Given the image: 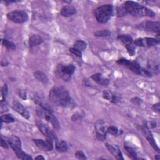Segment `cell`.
I'll list each match as a JSON object with an SVG mask.
<instances>
[{
	"instance_id": "1",
	"label": "cell",
	"mask_w": 160,
	"mask_h": 160,
	"mask_svg": "<svg viewBox=\"0 0 160 160\" xmlns=\"http://www.w3.org/2000/svg\"><path fill=\"white\" fill-rule=\"evenodd\" d=\"M49 102L55 106H61L64 108H75L74 100L69 96V93L63 87L53 88L49 94Z\"/></svg>"
},
{
	"instance_id": "2",
	"label": "cell",
	"mask_w": 160,
	"mask_h": 160,
	"mask_svg": "<svg viewBox=\"0 0 160 160\" xmlns=\"http://www.w3.org/2000/svg\"><path fill=\"white\" fill-rule=\"evenodd\" d=\"M124 7L127 13L135 17H154L155 16V13L151 9L134 2H126Z\"/></svg>"
},
{
	"instance_id": "3",
	"label": "cell",
	"mask_w": 160,
	"mask_h": 160,
	"mask_svg": "<svg viewBox=\"0 0 160 160\" xmlns=\"http://www.w3.org/2000/svg\"><path fill=\"white\" fill-rule=\"evenodd\" d=\"M117 63L120 65L125 66V67L130 70L131 71L138 75L143 76L148 78H151L152 76L150 71L142 68L140 66V64L135 61H131L125 58H122L118 60Z\"/></svg>"
},
{
	"instance_id": "4",
	"label": "cell",
	"mask_w": 160,
	"mask_h": 160,
	"mask_svg": "<svg viewBox=\"0 0 160 160\" xmlns=\"http://www.w3.org/2000/svg\"><path fill=\"white\" fill-rule=\"evenodd\" d=\"M113 6L106 4L98 7L95 11V15L98 23H105L109 21L113 15Z\"/></svg>"
},
{
	"instance_id": "5",
	"label": "cell",
	"mask_w": 160,
	"mask_h": 160,
	"mask_svg": "<svg viewBox=\"0 0 160 160\" xmlns=\"http://www.w3.org/2000/svg\"><path fill=\"white\" fill-rule=\"evenodd\" d=\"M8 142L9 145L11 146V148L14 150L15 153L16 154L17 157L19 159L23 160H28L32 159V157L24 152L21 148V142L20 139L16 136H11L8 138Z\"/></svg>"
},
{
	"instance_id": "6",
	"label": "cell",
	"mask_w": 160,
	"mask_h": 160,
	"mask_svg": "<svg viewBox=\"0 0 160 160\" xmlns=\"http://www.w3.org/2000/svg\"><path fill=\"white\" fill-rule=\"evenodd\" d=\"M37 115L50 123L55 129L60 128V123L57 118L53 115V113L43 104H40L36 108Z\"/></svg>"
},
{
	"instance_id": "7",
	"label": "cell",
	"mask_w": 160,
	"mask_h": 160,
	"mask_svg": "<svg viewBox=\"0 0 160 160\" xmlns=\"http://www.w3.org/2000/svg\"><path fill=\"white\" fill-rule=\"evenodd\" d=\"M75 70V66L72 64L68 65L60 64L56 69L57 75L64 81H68Z\"/></svg>"
},
{
	"instance_id": "8",
	"label": "cell",
	"mask_w": 160,
	"mask_h": 160,
	"mask_svg": "<svg viewBox=\"0 0 160 160\" xmlns=\"http://www.w3.org/2000/svg\"><path fill=\"white\" fill-rule=\"evenodd\" d=\"M7 18L15 23H23L28 20V15L24 11H14L7 14Z\"/></svg>"
},
{
	"instance_id": "9",
	"label": "cell",
	"mask_w": 160,
	"mask_h": 160,
	"mask_svg": "<svg viewBox=\"0 0 160 160\" xmlns=\"http://www.w3.org/2000/svg\"><path fill=\"white\" fill-rule=\"evenodd\" d=\"M33 142L37 147L42 151H49L53 150V140L48 138L46 140L42 139L33 140Z\"/></svg>"
},
{
	"instance_id": "10",
	"label": "cell",
	"mask_w": 160,
	"mask_h": 160,
	"mask_svg": "<svg viewBox=\"0 0 160 160\" xmlns=\"http://www.w3.org/2000/svg\"><path fill=\"white\" fill-rule=\"evenodd\" d=\"M36 124L39 131H41L43 133V135H44L47 138L51 139L52 140L57 141V137L56 135L46 125L40 122H37Z\"/></svg>"
},
{
	"instance_id": "11",
	"label": "cell",
	"mask_w": 160,
	"mask_h": 160,
	"mask_svg": "<svg viewBox=\"0 0 160 160\" xmlns=\"http://www.w3.org/2000/svg\"><path fill=\"white\" fill-rule=\"evenodd\" d=\"M95 131H96V136L98 140L100 141H104L106 139V128L104 125V123L102 120L98 121L95 125Z\"/></svg>"
},
{
	"instance_id": "12",
	"label": "cell",
	"mask_w": 160,
	"mask_h": 160,
	"mask_svg": "<svg viewBox=\"0 0 160 160\" xmlns=\"http://www.w3.org/2000/svg\"><path fill=\"white\" fill-rule=\"evenodd\" d=\"M13 108L17 113L20 114L24 118L28 119L30 118V114L23 105L17 101H14L13 103Z\"/></svg>"
},
{
	"instance_id": "13",
	"label": "cell",
	"mask_w": 160,
	"mask_h": 160,
	"mask_svg": "<svg viewBox=\"0 0 160 160\" xmlns=\"http://www.w3.org/2000/svg\"><path fill=\"white\" fill-rule=\"evenodd\" d=\"M142 131L144 134V136L146 137V138L147 139V140L148 141V142L150 143V144L151 145L152 147L155 150V151H156L157 152H159V148L157 144L156 143L155 139L153 138V136L152 135V133H151V131H150L149 129H148L147 128H146L144 126L141 128Z\"/></svg>"
},
{
	"instance_id": "14",
	"label": "cell",
	"mask_w": 160,
	"mask_h": 160,
	"mask_svg": "<svg viewBox=\"0 0 160 160\" xmlns=\"http://www.w3.org/2000/svg\"><path fill=\"white\" fill-rule=\"evenodd\" d=\"M144 27L149 32L156 33L159 35L160 31V23L159 21H146Z\"/></svg>"
},
{
	"instance_id": "15",
	"label": "cell",
	"mask_w": 160,
	"mask_h": 160,
	"mask_svg": "<svg viewBox=\"0 0 160 160\" xmlns=\"http://www.w3.org/2000/svg\"><path fill=\"white\" fill-rule=\"evenodd\" d=\"M106 146L108 151L118 159H123V155L122 154L121 151L119 149L117 146H113L109 143H106Z\"/></svg>"
},
{
	"instance_id": "16",
	"label": "cell",
	"mask_w": 160,
	"mask_h": 160,
	"mask_svg": "<svg viewBox=\"0 0 160 160\" xmlns=\"http://www.w3.org/2000/svg\"><path fill=\"white\" fill-rule=\"evenodd\" d=\"M61 15L64 17H70L75 15L76 13V9L72 6H65L61 10Z\"/></svg>"
},
{
	"instance_id": "17",
	"label": "cell",
	"mask_w": 160,
	"mask_h": 160,
	"mask_svg": "<svg viewBox=\"0 0 160 160\" xmlns=\"http://www.w3.org/2000/svg\"><path fill=\"white\" fill-rule=\"evenodd\" d=\"M91 78L96 82L98 85L101 86H106L109 85V80L108 79H105L102 76V75L100 73H96L93 75Z\"/></svg>"
},
{
	"instance_id": "18",
	"label": "cell",
	"mask_w": 160,
	"mask_h": 160,
	"mask_svg": "<svg viewBox=\"0 0 160 160\" xmlns=\"http://www.w3.org/2000/svg\"><path fill=\"white\" fill-rule=\"evenodd\" d=\"M43 42V39L41 36L37 35H33L30 38V42H29L30 47L33 48L36 46L42 44Z\"/></svg>"
},
{
	"instance_id": "19",
	"label": "cell",
	"mask_w": 160,
	"mask_h": 160,
	"mask_svg": "<svg viewBox=\"0 0 160 160\" xmlns=\"http://www.w3.org/2000/svg\"><path fill=\"white\" fill-rule=\"evenodd\" d=\"M103 96L104 99L110 101L113 103H117L119 101V98L116 95L112 94L111 92H109L108 91H103Z\"/></svg>"
},
{
	"instance_id": "20",
	"label": "cell",
	"mask_w": 160,
	"mask_h": 160,
	"mask_svg": "<svg viewBox=\"0 0 160 160\" xmlns=\"http://www.w3.org/2000/svg\"><path fill=\"white\" fill-rule=\"evenodd\" d=\"M34 76L37 79L39 80V81L42 82L44 84H46L48 82V79L46 75L42 71H35L34 73Z\"/></svg>"
},
{
	"instance_id": "21",
	"label": "cell",
	"mask_w": 160,
	"mask_h": 160,
	"mask_svg": "<svg viewBox=\"0 0 160 160\" xmlns=\"http://www.w3.org/2000/svg\"><path fill=\"white\" fill-rule=\"evenodd\" d=\"M118 39L120 40L123 44L126 45L132 44L133 43V38L129 35H119L118 36Z\"/></svg>"
},
{
	"instance_id": "22",
	"label": "cell",
	"mask_w": 160,
	"mask_h": 160,
	"mask_svg": "<svg viewBox=\"0 0 160 160\" xmlns=\"http://www.w3.org/2000/svg\"><path fill=\"white\" fill-rule=\"evenodd\" d=\"M56 149L58 151H59L60 153H64V152H66V151H68V145L66 142H65L64 141H61L56 143Z\"/></svg>"
},
{
	"instance_id": "23",
	"label": "cell",
	"mask_w": 160,
	"mask_h": 160,
	"mask_svg": "<svg viewBox=\"0 0 160 160\" xmlns=\"http://www.w3.org/2000/svg\"><path fill=\"white\" fill-rule=\"evenodd\" d=\"M125 150L127 154V155L133 159H136L137 158V154L136 151L133 150L131 147H129L128 145H125Z\"/></svg>"
},
{
	"instance_id": "24",
	"label": "cell",
	"mask_w": 160,
	"mask_h": 160,
	"mask_svg": "<svg viewBox=\"0 0 160 160\" xmlns=\"http://www.w3.org/2000/svg\"><path fill=\"white\" fill-rule=\"evenodd\" d=\"M86 46H87L86 43L83 41V40H77V41H76L74 43V48L81 51L85 49Z\"/></svg>"
},
{
	"instance_id": "25",
	"label": "cell",
	"mask_w": 160,
	"mask_h": 160,
	"mask_svg": "<svg viewBox=\"0 0 160 160\" xmlns=\"http://www.w3.org/2000/svg\"><path fill=\"white\" fill-rule=\"evenodd\" d=\"M106 131L113 136H119L122 134V131L119 130L116 127L113 126H109L107 129H106Z\"/></svg>"
},
{
	"instance_id": "26",
	"label": "cell",
	"mask_w": 160,
	"mask_h": 160,
	"mask_svg": "<svg viewBox=\"0 0 160 160\" xmlns=\"http://www.w3.org/2000/svg\"><path fill=\"white\" fill-rule=\"evenodd\" d=\"M144 40L145 46H148L149 47L155 46L159 43L158 40L153 38H146Z\"/></svg>"
},
{
	"instance_id": "27",
	"label": "cell",
	"mask_w": 160,
	"mask_h": 160,
	"mask_svg": "<svg viewBox=\"0 0 160 160\" xmlns=\"http://www.w3.org/2000/svg\"><path fill=\"white\" fill-rule=\"evenodd\" d=\"M1 122L5 123H11L15 122V119L9 114H5L2 115L1 116Z\"/></svg>"
},
{
	"instance_id": "28",
	"label": "cell",
	"mask_w": 160,
	"mask_h": 160,
	"mask_svg": "<svg viewBox=\"0 0 160 160\" xmlns=\"http://www.w3.org/2000/svg\"><path fill=\"white\" fill-rule=\"evenodd\" d=\"M2 44L4 46H5L8 49H9V50H14L16 49V46L15 45L8 41V40L6 39H4L2 40Z\"/></svg>"
},
{
	"instance_id": "29",
	"label": "cell",
	"mask_w": 160,
	"mask_h": 160,
	"mask_svg": "<svg viewBox=\"0 0 160 160\" xmlns=\"http://www.w3.org/2000/svg\"><path fill=\"white\" fill-rule=\"evenodd\" d=\"M148 68L150 71L151 70V72H153L155 73H159V65L158 64H156L154 62L149 61L148 63Z\"/></svg>"
},
{
	"instance_id": "30",
	"label": "cell",
	"mask_w": 160,
	"mask_h": 160,
	"mask_svg": "<svg viewBox=\"0 0 160 160\" xmlns=\"http://www.w3.org/2000/svg\"><path fill=\"white\" fill-rule=\"evenodd\" d=\"M110 35H111V32L107 30L98 31L95 33V36L97 37H106L110 36Z\"/></svg>"
},
{
	"instance_id": "31",
	"label": "cell",
	"mask_w": 160,
	"mask_h": 160,
	"mask_svg": "<svg viewBox=\"0 0 160 160\" xmlns=\"http://www.w3.org/2000/svg\"><path fill=\"white\" fill-rule=\"evenodd\" d=\"M127 13V11L125 7H118L117 9V14L119 17H122L125 16Z\"/></svg>"
},
{
	"instance_id": "32",
	"label": "cell",
	"mask_w": 160,
	"mask_h": 160,
	"mask_svg": "<svg viewBox=\"0 0 160 160\" xmlns=\"http://www.w3.org/2000/svg\"><path fill=\"white\" fill-rule=\"evenodd\" d=\"M126 48L128 50V52L131 56H133L135 54V49L132 44L126 45Z\"/></svg>"
},
{
	"instance_id": "33",
	"label": "cell",
	"mask_w": 160,
	"mask_h": 160,
	"mask_svg": "<svg viewBox=\"0 0 160 160\" xmlns=\"http://www.w3.org/2000/svg\"><path fill=\"white\" fill-rule=\"evenodd\" d=\"M70 51L73 53V55H75V56L79 57V58H81L82 56V51H79L77 49H75V48H70Z\"/></svg>"
},
{
	"instance_id": "34",
	"label": "cell",
	"mask_w": 160,
	"mask_h": 160,
	"mask_svg": "<svg viewBox=\"0 0 160 160\" xmlns=\"http://www.w3.org/2000/svg\"><path fill=\"white\" fill-rule=\"evenodd\" d=\"M75 156L76 157L77 159H86V157L85 156V155L84 154V153L82 151H78L76 153H75Z\"/></svg>"
},
{
	"instance_id": "35",
	"label": "cell",
	"mask_w": 160,
	"mask_h": 160,
	"mask_svg": "<svg viewBox=\"0 0 160 160\" xmlns=\"http://www.w3.org/2000/svg\"><path fill=\"white\" fill-rule=\"evenodd\" d=\"M2 96H3V100H6V98L8 96V86L6 85H5L3 88H2Z\"/></svg>"
},
{
	"instance_id": "36",
	"label": "cell",
	"mask_w": 160,
	"mask_h": 160,
	"mask_svg": "<svg viewBox=\"0 0 160 160\" xmlns=\"http://www.w3.org/2000/svg\"><path fill=\"white\" fill-rule=\"evenodd\" d=\"M7 111H8V108H7V103L6 100H2L1 101V113H3V112Z\"/></svg>"
},
{
	"instance_id": "37",
	"label": "cell",
	"mask_w": 160,
	"mask_h": 160,
	"mask_svg": "<svg viewBox=\"0 0 160 160\" xmlns=\"http://www.w3.org/2000/svg\"><path fill=\"white\" fill-rule=\"evenodd\" d=\"M134 44L138 46H145V45H144V40L142 38H138V39H136L135 42H134Z\"/></svg>"
},
{
	"instance_id": "38",
	"label": "cell",
	"mask_w": 160,
	"mask_h": 160,
	"mask_svg": "<svg viewBox=\"0 0 160 160\" xmlns=\"http://www.w3.org/2000/svg\"><path fill=\"white\" fill-rule=\"evenodd\" d=\"M146 128H147L148 129H151V128H154L156 126V123L154 122H147L146 123V124L144 125Z\"/></svg>"
},
{
	"instance_id": "39",
	"label": "cell",
	"mask_w": 160,
	"mask_h": 160,
	"mask_svg": "<svg viewBox=\"0 0 160 160\" xmlns=\"http://www.w3.org/2000/svg\"><path fill=\"white\" fill-rule=\"evenodd\" d=\"M152 109L153 110H155V111L158 112V113H159V110H160V108H159V103H158L156 104H155L153 106H152Z\"/></svg>"
},
{
	"instance_id": "40",
	"label": "cell",
	"mask_w": 160,
	"mask_h": 160,
	"mask_svg": "<svg viewBox=\"0 0 160 160\" xmlns=\"http://www.w3.org/2000/svg\"><path fill=\"white\" fill-rule=\"evenodd\" d=\"M1 146H2V147H3L4 148H6V149L8 148V144L2 138H1Z\"/></svg>"
},
{
	"instance_id": "41",
	"label": "cell",
	"mask_w": 160,
	"mask_h": 160,
	"mask_svg": "<svg viewBox=\"0 0 160 160\" xmlns=\"http://www.w3.org/2000/svg\"><path fill=\"white\" fill-rule=\"evenodd\" d=\"M19 95H20V96L21 98H23V100H26V93L24 91H20V93H19Z\"/></svg>"
},
{
	"instance_id": "42",
	"label": "cell",
	"mask_w": 160,
	"mask_h": 160,
	"mask_svg": "<svg viewBox=\"0 0 160 160\" xmlns=\"http://www.w3.org/2000/svg\"><path fill=\"white\" fill-rule=\"evenodd\" d=\"M131 101L135 103V104H140V103H141V100L139 99V98H133L131 100Z\"/></svg>"
},
{
	"instance_id": "43",
	"label": "cell",
	"mask_w": 160,
	"mask_h": 160,
	"mask_svg": "<svg viewBox=\"0 0 160 160\" xmlns=\"http://www.w3.org/2000/svg\"><path fill=\"white\" fill-rule=\"evenodd\" d=\"M35 159H45V158L42 156H38L35 158Z\"/></svg>"
}]
</instances>
